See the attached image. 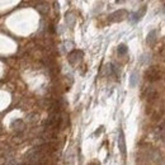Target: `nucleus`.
Instances as JSON below:
<instances>
[{
	"label": "nucleus",
	"instance_id": "nucleus-1",
	"mask_svg": "<svg viewBox=\"0 0 165 165\" xmlns=\"http://www.w3.org/2000/svg\"><path fill=\"white\" fill-rule=\"evenodd\" d=\"M161 76H163V71L158 66H151L145 72V78L149 81H158L161 79Z\"/></svg>",
	"mask_w": 165,
	"mask_h": 165
},
{
	"label": "nucleus",
	"instance_id": "nucleus-2",
	"mask_svg": "<svg viewBox=\"0 0 165 165\" xmlns=\"http://www.w3.org/2000/svg\"><path fill=\"white\" fill-rule=\"evenodd\" d=\"M127 17H128V12L124 10V9H119V10H117V12H114V13H112L111 15H109L108 21H109V22H112V23L122 22V21L126 19Z\"/></svg>",
	"mask_w": 165,
	"mask_h": 165
},
{
	"label": "nucleus",
	"instance_id": "nucleus-3",
	"mask_svg": "<svg viewBox=\"0 0 165 165\" xmlns=\"http://www.w3.org/2000/svg\"><path fill=\"white\" fill-rule=\"evenodd\" d=\"M83 56H84L83 51H80V50H74L72 52H70V55H69V62H70L71 65H76V64H79V62L81 61Z\"/></svg>",
	"mask_w": 165,
	"mask_h": 165
},
{
	"label": "nucleus",
	"instance_id": "nucleus-4",
	"mask_svg": "<svg viewBox=\"0 0 165 165\" xmlns=\"http://www.w3.org/2000/svg\"><path fill=\"white\" fill-rule=\"evenodd\" d=\"M117 143H118V149H119L122 156L126 158V138H124V133L122 130H119V136H118Z\"/></svg>",
	"mask_w": 165,
	"mask_h": 165
},
{
	"label": "nucleus",
	"instance_id": "nucleus-5",
	"mask_svg": "<svg viewBox=\"0 0 165 165\" xmlns=\"http://www.w3.org/2000/svg\"><path fill=\"white\" fill-rule=\"evenodd\" d=\"M145 13H146V7H142L138 12H136V13H133L131 17H130V21H131V23H137L140 19H141V18L145 15Z\"/></svg>",
	"mask_w": 165,
	"mask_h": 165
},
{
	"label": "nucleus",
	"instance_id": "nucleus-6",
	"mask_svg": "<svg viewBox=\"0 0 165 165\" xmlns=\"http://www.w3.org/2000/svg\"><path fill=\"white\" fill-rule=\"evenodd\" d=\"M156 40H158V31L154 29V31H151V32L148 34V38H146V41H148L149 45H154V43L156 42Z\"/></svg>",
	"mask_w": 165,
	"mask_h": 165
},
{
	"label": "nucleus",
	"instance_id": "nucleus-7",
	"mask_svg": "<svg viewBox=\"0 0 165 165\" xmlns=\"http://www.w3.org/2000/svg\"><path fill=\"white\" fill-rule=\"evenodd\" d=\"M148 98H150V99H153V98H155L156 97V94H158V90L154 88V86H149V88H146L145 89V93H143Z\"/></svg>",
	"mask_w": 165,
	"mask_h": 165
},
{
	"label": "nucleus",
	"instance_id": "nucleus-8",
	"mask_svg": "<svg viewBox=\"0 0 165 165\" xmlns=\"http://www.w3.org/2000/svg\"><path fill=\"white\" fill-rule=\"evenodd\" d=\"M137 84H138V74H137L136 71H133L132 74H131V78H130V86L135 88Z\"/></svg>",
	"mask_w": 165,
	"mask_h": 165
},
{
	"label": "nucleus",
	"instance_id": "nucleus-9",
	"mask_svg": "<svg viewBox=\"0 0 165 165\" xmlns=\"http://www.w3.org/2000/svg\"><path fill=\"white\" fill-rule=\"evenodd\" d=\"M74 22H75V17L72 15V14H67V15H66V23H67V26H69L70 28L74 26Z\"/></svg>",
	"mask_w": 165,
	"mask_h": 165
},
{
	"label": "nucleus",
	"instance_id": "nucleus-10",
	"mask_svg": "<svg viewBox=\"0 0 165 165\" xmlns=\"http://www.w3.org/2000/svg\"><path fill=\"white\" fill-rule=\"evenodd\" d=\"M127 51H128V48H127L126 45H119L118 48H117V52H118V55H121V56H122V55H126Z\"/></svg>",
	"mask_w": 165,
	"mask_h": 165
},
{
	"label": "nucleus",
	"instance_id": "nucleus-11",
	"mask_svg": "<svg viewBox=\"0 0 165 165\" xmlns=\"http://www.w3.org/2000/svg\"><path fill=\"white\" fill-rule=\"evenodd\" d=\"M102 131H103V127H99V130H97V131H95V135H99Z\"/></svg>",
	"mask_w": 165,
	"mask_h": 165
},
{
	"label": "nucleus",
	"instance_id": "nucleus-12",
	"mask_svg": "<svg viewBox=\"0 0 165 165\" xmlns=\"http://www.w3.org/2000/svg\"><path fill=\"white\" fill-rule=\"evenodd\" d=\"M124 2H127V0H117V4H122Z\"/></svg>",
	"mask_w": 165,
	"mask_h": 165
}]
</instances>
